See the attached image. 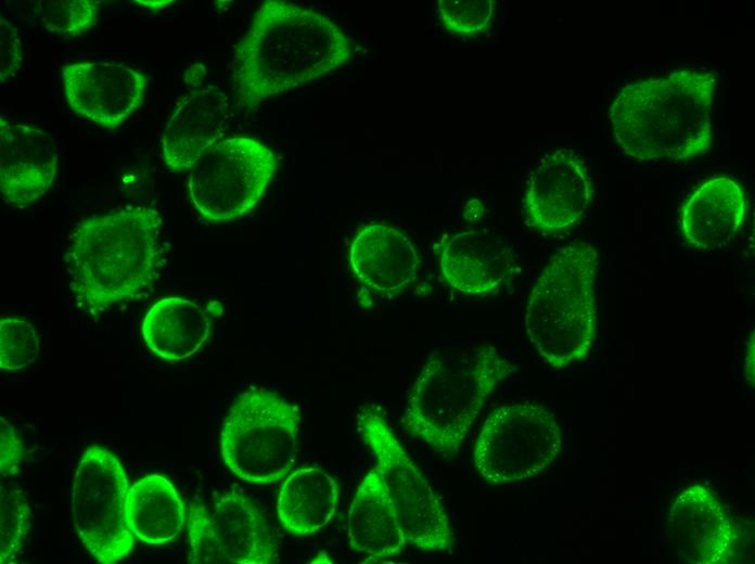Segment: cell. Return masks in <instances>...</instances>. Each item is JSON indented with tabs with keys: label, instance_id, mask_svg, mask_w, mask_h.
<instances>
[{
	"label": "cell",
	"instance_id": "6",
	"mask_svg": "<svg viewBox=\"0 0 755 564\" xmlns=\"http://www.w3.org/2000/svg\"><path fill=\"white\" fill-rule=\"evenodd\" d=\"M299 423L298 408L274 392H243L222 422L223 463L248 483L270 484L284 478L296 460Z\"/></svg>",
	"mask_w": 755,
	"mask_h": 564
},
{
	"label": "cell",
	"instance_id": "13",
	"mask_svg": "<svg viewBox=\"0 0 755 564\" xmlns=\"http://www.w3.org/2000/svg\"><path fill=\"white\" fill-rule=\"evenodd\" d=\"M62 81L71 110L108 130L141 105L146 89L142 72L117 62L68 64L62 69Z\"/></svg>",
	"mask_w": 755,
	"mask_h": 564
},
{
	"label": "cell",
	"instance_id": "29",
	"mask_svg": "<svg viewBox=\"0 0 755 564\" xmlns=\"http://www.w3.org/2000/svg\"><path fill=\"white\" fill-rule=\"evenodd\" d=\"M24 446L14 426L0 416V473L2 477L15 475L24 459Z\"/></svg>",
	"mask_w": 755,
	"mask_h": 564
},
{
	"label": "cell",
	"instance_id": "10",
	"mask_svg": "<svg viewBox=\"0 0 755 564\" xmlns=\"http://www.w3.org/2000/svg\"><path fill=\"white\" fill-rule=\"evenodd\" d=\"M128 478L117 457L106 448L85 449L72 486L76 533L93 559L115 564L131 552L133 535L125 517Z\"/></svg>",
	"mask_w": 755,
	"mask_h": 564
},
{
	"label": "cell",
	"instance_id": "17",
	"mask_svg": "<svg viewBox=\"0 0 755 564\" xmlns=\"http://www.w3.org/2000/svg\"><path fill=\"white\" fill-rule=\"evenodd\" d=\"M229 118V101L218 87L207 85L184 95L163 130L161 145L166 167L190 170L201 156L222 140Z\"/></svg>",
	"mask_w": 755,
	"mask_h": 564
},
{
	"label": "cell",
	"instance_id": "24",
	"mask_svg": "<svg viewBox=\"0 0 755 564\" xmlns=\"http://www.w3.org/2000/svg\"><path fill=\"white\" fill-rule=\"evenodd\" d=\"M0 563H12L30 528L31 511L24 492L17 488L0 491Z\"/></svg>",
	"mask_w": 755,
	"mask_h": 564
},
{
	"label": "cell",
	"instance_id": "26",
	"mask_svg": "<svg viewBox=\"0 0 755 564\" xmlns=\"http://www.w3.org/2000/svg\"><path fill=\"white\" fill-rule=\"evenodd\" d=\"M39 352V339L33 324L11 317L0 322V368L21 370L33 363Z\"/></svg>",
	"mask_w": 755,
	"mask_h": 564
},
{
	"label": "cell",
	"instance_id": "8",
	"mask_svg": "<svg viewBox=\"0 0 755 564\" xmlns=\"http://www.w3.org/2000/svg\"><path fill=\"white\" fill-rule=\"evenodd\" d=\"M562 448V432L545 407L514 402L492 410L473 449V465L491 486L525 480L550 466Z\"/></svg>",
	"mask_w": 755,
	"mask_h": 564
},
{
	"label": "cell",
	"instance_id": "20",
	"mask_svg": "<svg viewBox=\"0 0 755 564\" xmlns=\"http://www.w3.org/2000/svg\"><path fill=\"white\" fill-rule=\"evenodd\" d=\"M347 536L350 548L372 561L398 555L408 543L375 465L354 496L348 512Z\"/></svg>",
	"mask_w": 755,
	"mask_h": 564
},
{
	"label": "cell",
	"instance_id": "31",
	"mask_svg": "<svg viewBox=\"0 0 755 564\" xmlns=\"http://www.w3.org/2000/svg\"><path fill=\"white\" fill-rule=\"evenodd\" d=\"M136 3H140L144 8L152 10V11H158L163 8H166L174 3V0H136Z\"/></svg>",
	"mask_w": 755,
	"mask_h": 564
},
{
	"label": "cell",
	"instance_id": "25",
	"mask_svg": "<svg viewBox=\"0 0 755 564\" xmlns=\"http://www.w3.org/2000/svg\"><path fill=\"white\" fill-rule=\"evenodd\" d=\"M94 0H42L38 2L40 20L51 33L76 37L92 28L98 18Z\"/></svg>",
	"mask_w": 755,
	"mask_h": 564
},
{
	"label": "cell",
	"instance_id": "11",
	"mask_svg": "<svg viewBox=\"0 0 755 564\" xmlns=\"http://www.w3.org/2000/svg\"><path fill=\"white\" fill-rule=\"evenodd\" d=\"M192 564H272L280 561L276 537L258 508L232 490L206 505L194 502L187 515Z\"/></svg>",
	"mask_w": 755,
	"mask_h": 564
},
{
	"label": "cell",
	"instance_id": "3",
	"mask_svg": "<svg viewBox=\"0 0 755 564\" xmlns=\"http://www.w3.org/2000/svg\"><path fill=\"white\" fill-rule=\"evenodd\" d=\"M712 73L682 69L625 86L610 107L614 138L640 161L689 159L712 142Z\"/></svg>",
	"mask_w": 755,
	"mask_h": 564
},
{
	"label": "cell",
	"instance_id": "1",
	"mask_svg": "<svg viewBox=\"0 0 755 564\" xmlns=\"http://www.w3.org/2000/svg\"><path fill=\"white\" fill-rule=\"evenodd\" d=\"M350 55V40L325 15L289 1H265L234 49L235 104L254 108L332 73Z\"/></svg>",
	"mask_w": 755,
	"mask_h": 564
},
{
	"label": "cell",
	"instance_id": "12",
	"mask_svg": "<svg viewBox=\"0 0 755 564\" xmlns=\"http://www.w3.org/2000/svg\"><path fill=\"white\" fill-rule=\"evenodd\" d=\"M591 180L585 162L570 149L545 155L533 170L523 201L528 227L543 232L567 229L586 214Z\"/></svg>",
	"mask_w": 755,
	"mask_h": 564
},
{
	"label": "cell",
	"instance_id": "2",
	"mask_svg": "<svg viewBox=\"0 0 755 564\" xmlns=\"http://www.w3.org/2000/svg\"><path fill=\"white\" fill-rule=\"evenodd\" d=\"M514 371L491 344L462 342L435 348L410 390L405 430L437 454H458L490 395Z\"/></svg>",
	"mask_w": 755,
	"mask_h": 564
},
{
	"label": "cell",
	"instance_id": "22",
	"mask_svg": "<svg viewBox=\"0 0 755 564\" xmlns=\"http://www.w3.org/2000/svg\"><path fill=\"white\" fill-rule=\"evenodd\" d=\"M340 497V485L319 467H303L283 482L277 513L282 527L292 535H312L333 518Z\"/></svg>",
	"mask_w": 755,
	"mask_h": 564
},
{
	"label": "cell",
	"instance_id": "16",
	"mask_svg": "<svg viewBox=\"0 0 755 564\" xmlns=\"http://www.w3.org/2000/svg\"><path fill=\"white\" fill-rule=\"evenodd\" d=\"M439 268L453 290L485 296L500 291L512 280L516 261L503 239L484 229H469L444 243Z\"/></svg>",
	"mask_w": 755,
	"mask_h": 564
},
{
	"label": "cell",
	"instance_id": "7",
	"mask_svg": "<svg viewBox=\"0 0 755 564\" xmlns=\"http://www.w3.org/2000/svg\"><path fill=\"white\" fill-rule=\"evenodd\" d=\"M358 431L374 454L408 543L423 552H451L455 530L449 515L385 418L364 407L358 414Z\"/></svg>",
	"mask_w": 755,
	"mask_h": 564
},
{
	"label": "cell",
	"instance_id": "21",
	"mask_svg": "<svg viewBox=\"0 0 755 564\" xmlns=\"http://www.w3.org/2000/svg\"><path fill=\"white\" fill-rule=\"evenodd\" d=\"M142 335L150 350L172 361L194 355L210 333L206 312L194 302L169 296L157 300L146 312Z\"/></svg>",
	"mask_w": 755,
	"mask_h": 564
},
{
	"label": "cell",
	"instance_id": "4",
	"mask_svg": "<svg viewBox=\"0 0 755 564\" xmlns=\"http://www.w3.org/2000/svg\"><path fill=\"white\" fill-rule=\"evenodd\" d=\"M162 218L148 206L89 217L69 235L65 261L78 305L101 311L148 286L161 264Z\"/></svg>",
	"mask_w": 755,
	"mask_h": 564
},
{
	"label": "cell",
	"instance_id": "9",
	"mask_svg": "<svg viewBox=\"0 0 755 564\" xmlns=\"http://www.w3.org/2000/svg\"><path fill=\"white\" fill-rule=\"evenodd\" d=\"M273 152L261 141L233 136L209 148L189 170L188 191L205 219L239 218L261 198L276 169Z\"/></svg>",
	"mask_w": 755,
	"mask_h": 564
},
{
	"label": "cell",
	"instance_id": "28",
	"mask_svg": "<svg viewBox=\"0 0 755 564\" xmlns=\"http://www.w3.org/2000/svg\"><path fill=\"white\" fill-rule=\"evenodd\" d=\"M23 44L17 28L8 20L0 18V80L15 76L24 61Z\"/></svg>",
	"mask_w": 755,
	"mask_h": 564
},
{
	"label": "cell",
	"instance_id": "19",
	"mask_svg": "<svg viewBox=\"0 0 755 564\" xmlns=\"http://www.w3.org/2000/svg\"><path fill=\"white\" fill-rule=\"evenodd\" d=\"M746 200L740 185L727 177L701 184L681 211L684 239L695 248L714 251L728 245L744 221Z\"/></svg>",
	"mask_w": 755,
	"mask_h": 564
},
{
	"label": "cell",
	"instance_id": "30",
	"mask_svg": "<svg viewBox=\"0 0 755 564\" xmlns=\"http://www.w3.org/2000/svg\"><path fill=\"white\" fill-rule=\"evenodd\" d=\"M754 333L752 332L744 355V377L750 385H754V360H755V349H754Z\"/></svg>",
	"mask_w": 755,
	"mask_h": 564
},
{
	"label": "cell",
	"instance_id": "5",
	"mask_svg": "<svg viewBox=\"0 0 755 564\" xmlns=\"http://www.w3.org/2000/svg\"><path fill=\"white\" fill-rule=\"evenodd\" d=\"M593 245L574 242L560 248L538 277L525 308V330L537 354L552 368L583 360L596 336Z\"/></svg>",
	"mask_w": 755,
	"mask_h": 564
},
{
	"label": "cell",
	"instance_id": "18",
	"mask_svg": "<svg viewBox=\"0 0 755 564\" xmlns=\"http://www.w3.org/2000/svg\"><path fill=\"white\" fill-rule=\"evenodd\" d=\"M349 264L362 284L379 293L393 294L413 282L420 258L412 242L398 229L370 223L353 239Z\"/></svg>",
	"mask_w": 755,
	"mask_h": 564
},
{
	"label": "cell",
	"instance_id": "23",
	"mask_svg": "<svg viewBox=\"0 0 755 564\" xmlns=\"http://www.w3.org/2000/svg\"><path fill=\"white\" fill-rule=\"evenodd\" d=\"M125 517L136 538L155 546L175 539L187 521L177 489L159 474L146 475L128 488Z\"/></svg>",
	"mask_w": 755,
	"mask_h": 564
},
{
	"label": "cell",
	"instance_id": "14",
	"mask_svg": "<svg viewBox=\"0 0 755 564\" xmlns=\"http://www.w3.org/2000/svg\"><path fill=\"white\" fill-rule=\"evenodd\" d=\"M679 559L693 564H725L732 559L739 530L717 495L693 484L675 498L667 520Z\"/></svg>",
	"mask_w": 755,
	"mask_h": 564
},
{
	"label": "cell",
	"instance_id": "27",
	"mask_svg": "<svg viewBox=\"0 0 755 564\" xmlns=\"http://www.w3.org/2000/svg\"><path fill=\"white\" fill-rule=\"evenodd\" d=\"M437 11L445 27L460 36L481 33L490 22L491 0H439Z\"/></svg>",
	"mask_w": 755,
	"mask_h": 564
},
{
	"label": "cell",
	"instance_id": "15",
	"mask_svg": "<svg viewBox=\"0 0 755 564\" xmlns=\"http://www.w3.org/2000/svg\"><path fill=\"white\" fill-rule=\"evenodd\" d=\"M59 166L54 140L43 130L0 118L2 202L25 207L50 189Z\"/></svg>",
	"mask_w": 755,
	"mask_h": 564
}]
</instances>
